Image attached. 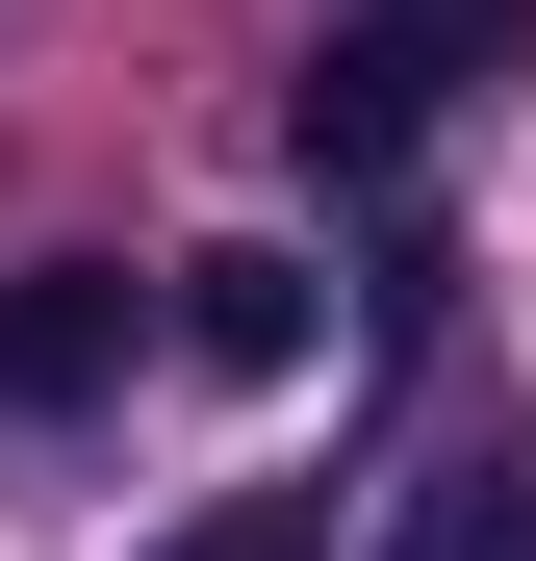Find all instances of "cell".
<instances>
[{
	"label": "cell",
	"instance_id": "1",
	"mask_svg": "<svg viewBox=\"0 0 536 561\" xmlns=\"http://www.w3.org/2000/svg\"><path fill=\"white\" fill-rule=\"evenodd\" d=\"M128 255H26V280H0V409H103L128 383Z\"/></svg>",
	"mask_w": 536,
	"mask_h": 561
},
{
	"label": "cell",
	"instance_id": "2",
	"mask_svg": "<svg viewBox=\"0 0 536 561\" xmlns=\"http://www.w3.org/2000/svg\"><path fill=\"white\" fill-rule=\"evenodd\" d=\"M179 357H205V383H307V357H332L307 255H179Z\"/></svg>",
	"mask_w": 536,
	"mask_h": 561
},
{
	"label": "cell",
	"instance_id": "3",
	"mask_svg": "<svg viewBox=\"0 0 536 561\" xmlns=\"http://www.w3.org/2000/svg\"><path fill=\"white\" fill-rule=\"evenodd\" d=\"M357 26H384L409 103H460V77H511V51H536V0H357Z\"/></svg>",
	"mask_w": 536,
	"mask_h": 561
},
{
	"label": "cell",
	"instance_id": "4",
	"mask_svg": "<svg viewBox=\"0 0 536 561\" xmlns=\"http://www.w3.org/2000/svg\"><path fill=\"white\" fill-rule=\"evenodd\" d=\"M409 561H536V459H511V434L434 459V485H409Z\"/></svg>",
	"mask_w": 536,
	"mask_h": 561
},
{
	"label": "cell",
	"instance_id": "5",
	"mask_svg": "<svg viewBox=\"0 0 536 561\" xmlns=\"http://www.w3.org/2000/svg\"><path fill=\"white\" fill-rule=\"evenodd\" d=\"M153 561H332V485H230V511H179Z\"/></svg>",
	"mask_w": 536,
	"mask_h": 561
}]
</instances>
